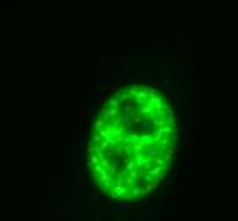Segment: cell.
I'll return each mask as SVG.
<instances>
[{
    "mask_svg": "<svg viewBox=\"0 0 238 221\" xmlns=\"http://www.w3.org/2000/svg\"><path fill=\"white\" fill-rule=\"evenodd\" d=\"M177 148L170 104L143 83L121 87L100 107L89 140L95 184L114 199H136L163 180Z\"/></svg>",
    "mask_w": 238,
    "mask_h": 221,
    "instance_id": "6da1fadb",
    "label": "cell"
}]
</instances>
